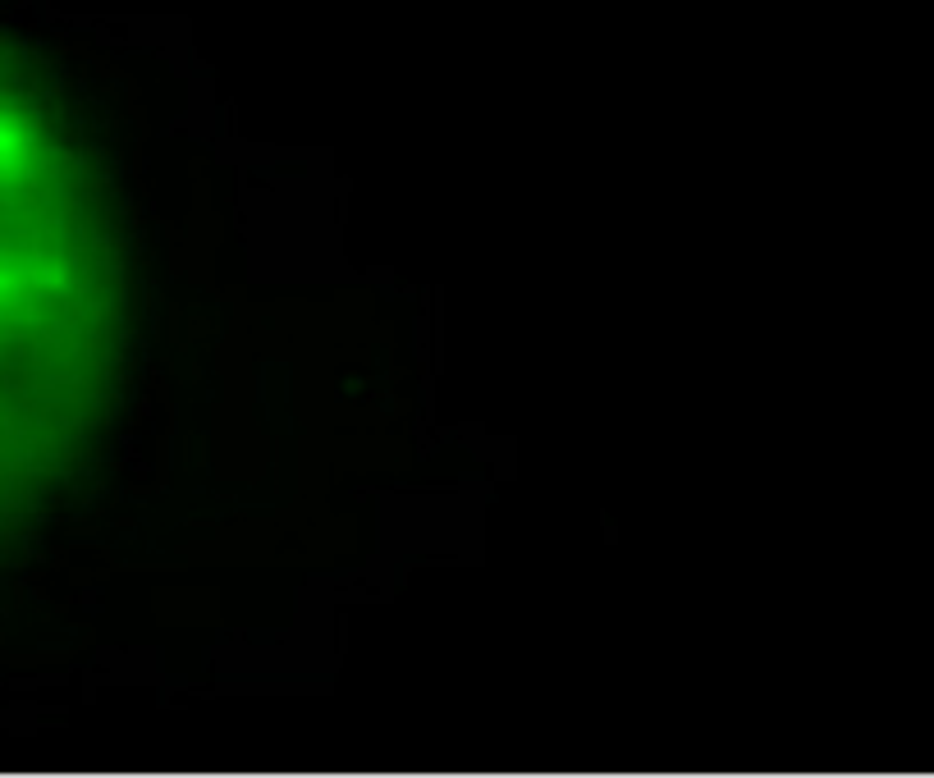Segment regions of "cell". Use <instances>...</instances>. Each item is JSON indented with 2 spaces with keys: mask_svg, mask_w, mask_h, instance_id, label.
<instances>
[{
  "mask_svg": "<svg viewBox=\"0 0 934 778\" xmlns=\"http://www.w3.org/2000/svg\"><path fill=\"white\" fill-rule=\"evenodd\" d=\"M142 206L92 55L33 0H0V637L46 605L133 486Z\"/></svg>",
  "mask_w": 934,
  "mask_h": 778,
  "instance_id": "6da1fadb",
  "label": "cell"
}]
</instances>
